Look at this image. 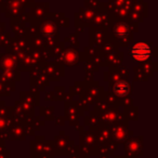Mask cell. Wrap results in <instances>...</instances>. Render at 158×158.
I'll return each mask as SVG.
<instances>
[{
  "label": "cell",
  "instance_id": "obj_1",
  "mask_svg": "<svg viewBox=\"0 0 158 158\" xmlns=\"http://www.w3.org/2000/svg\"><path fill=\"white\" fill-rule=\"evenodd\" d=\"M130 55L136 61H146L151 56V47L145 42L134 44L130 48Z\"/></svg>",
  "mask_w": 158,
  "mask_h": 158
},
{
  "label": "cell",
  "instance_id": "obj_2",
  "mask_svg": "<svg viewBox=\"0 0 158 158\" xmlns=\"http://www.w3.org/2000/svg\"><path fill=\"white\" fill-rule=\"evenodd\" d=\"M113 90L118 97H125L129 91V84L127 81H119L115 85Z\"/></svg>",
  "mask_w": 158,
  "mask_h": 158
}]
</instances>
